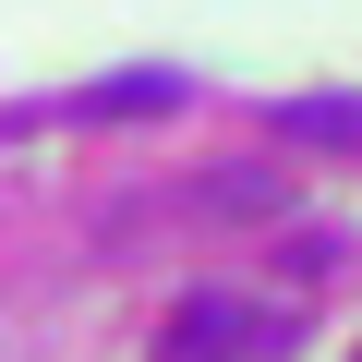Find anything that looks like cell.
Listing matches in <instances>:
<instances>
[{"label":"cell","mask_w":362,"mask_h":362,"mask_svg":"<svg viewBox=\"0 0 362 362\" xmlns=\"http://www.w3.org/2000/svg\"><path fill=\"white\" fill-rule=\"evenodd\" d=\"M133 109H181V73H109V85H85L61 121H133Z\"/></svg>","instance_id":"obj_2"},{"label":"cell","mask_w":362,"mask_h":362,"mask_svg":"<svg viewBox=\"0 0 362 362\" xmlns=\"http://www.w3.org/2000/svg\"><path fill=\"white\" fill-rule=\"evenodd\" d=\"M206 206H218V218H266L278 181H266V169H206Z\"/></svg>","instance_id":"obj_4"},{"label":"cell","mask_w":362,"mask_h":362,"mask_svg":"<svg viewBox=\"0 0 362 362\" xmlns=\"http://www.w3.org/2000/svg\"><path fill=\"white\" fill-rule=\"evenodd\" d=\"M278 133H314V145H362V97H290Z\"/></svg>","instance_id":"obj_3"},{"label":"cell","mask_w":362,"mask_h":362,"mask_svg":"<svg viewBox=\"0 0 362 362\" xmlns=\"http://www.w3.org/2000/svg\"><path fill=\"white\" fill-rule=\"evenodd\" d=\"M290 338V314H242L230 290H194L169 314V338H157V362H254V350H278Z\"/></svg>","instance_id":"obj_1"}]
</instances>
